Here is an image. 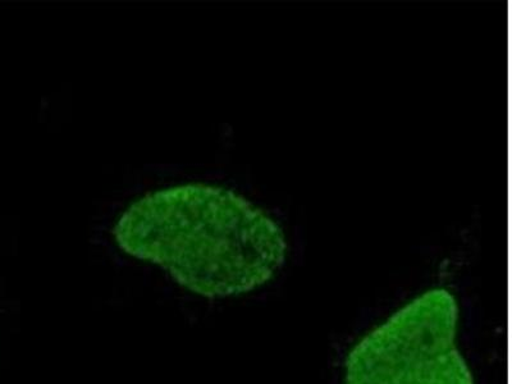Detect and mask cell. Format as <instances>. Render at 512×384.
Listing matches in <instances>:
<instances>
[{"mask_svg":"<svg viewBox=\"0 0 512 384\" xmlns=\"http://www.w3.org/2000/svg\"><path fill=\"white\" fill-rule=\"evenodd\" d=\"M460 308L446 288L409 301L352 347L345 384H475L457 346Z\"/></svg>","mask_w":512,"mask_h":384,"instance_id":"7a4b0ae2","label":"cell"},{"mask_svg":"<svg viewBox=\"0 0 512 384\" xmlns=\"http://www.w3.org/2000/svg\"><path fill=\"white\" fill-rule=\"evenodd\" d=\"M113 236L123 253L159 265L178 285L209 299L264 286L287 258L285 232L268 213L205 184L146 194L118 218Z\"/></svg>","mask_w":512,"mask_h":384,"instance_id":"6da1fadb","label":"cell"}]
</instances>
